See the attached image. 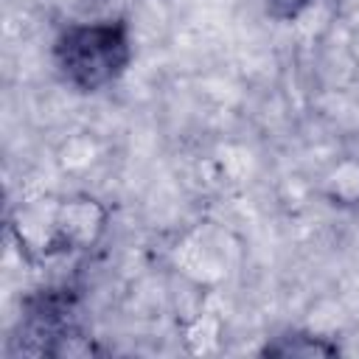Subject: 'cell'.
<instances>
[{"label": "cell", "instance_id": "cell-1", "mask_svg": "<svg viewBox=\"0 0 359 359\" xmlns=\"http://www.w3.org/2000/svg\"><path fill=\"white\" fill-rule=\"evenodd\" d=\"M107 224V210L90 196H42L11 216V233L31 261H56L90 250Z\"/></svg>", "mask_w": 359, "mask_h": 359}, {"label": "cell", "instance_id": "cell-2", "mask_svg": "<svg viewBox=\"0 0 359 359\" xmlns=\"http://www.w3.org/2000/svg\"><path fill=\"white\" fill-rule=\"evenodd\" d=\"M53 56L67 84L95 93L126 70L132 59L129 28L121 20L67 25L53 45Z\"/></svg>", "mask_w": 359, "mask_h": 359}, {"label": "cell", "instance_id": "cell-3", "mask_svg": "<svg viewBox=\"0 0 359 359\" xmlns=\"http://www.w3.org/2000/svg\"><path fill=\"white\" fill-rule=\"evenodd\" d=\"M264 353H272V356H331V353H337V345L325 342L323 337L289 334V337H278V342L266 345Z\"/></svg>", "mask_w": 359, "mask_h": 359}, {"label": "cell", "instance_id": "cell-4", "mask_svg": "<svg viewBox=\"0 0 359 359\" xmlns=\"http://www.w3.org/2000/svg\"><path fill=\"white\" fill-rule=\"evenodd\" d=\"M325 185H328V196L337 199L339 205H356L359 202V163L353 160L339 163L325 180Z\"/></svg>", "mask_w": 359, "mask_h": 359}, {"label": "cell", "instance_id": "cell-5", "mask_svg": "<svg viewBox=\"0 0 359 359\" xmlns=\"http://www.w3.org/2000/svg\"><path fill=\"white\" fill-rule=\"evenodd\" d=\"M311 0H266V8L278 20H294L300 11H306Z\"/></svg>", "mask_w": 359, "mask_h": 359}]
</instances>
